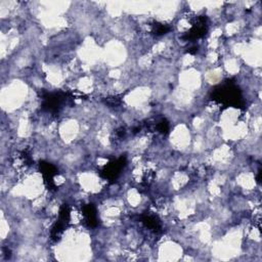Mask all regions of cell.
Here are the masks:
<instances>
[{"mask_svg": "<svg viewBox=\"0 0 262 262\" xmlns=\"http://www.w3.org/2000/svg\"><path fill=\"white\" fill-rule=\"evenodd\" d=\"M211 98L216 102L223 104L224 107L242 108L244 106L242 92L232 80H227L223 84L212 89Z\"/></svg>", "mask_w": 262, "mask_h": 262, "instance_id": "1", "label": "cell"}, {"mask_svg": "<svg viewBox=\"0 0 262 262\" xmlns=\"http://www.w3.org/2000/svg\"><path fill=\"white\" fill-rule=\"evenodd\" d=\"M42 102V108L49 113H59L62 103L66 101V94L62 92L45 93Z\"/></svg>", "mask_w": 262, "mask_h": 262, "instance_id": "2", "label": "cell"}, {"mask_svg": "<svg viewBox=\"0 0 262 262\" xmlns=\"http://www.w3.org/2000/svg\"><path fill=\"white\" fill-rule=\"evenodd\" d=\"M207 30V18L206 16H200L196 19L192 28L182 36V39L186 41H193L199 38H202L206 35Z\"/></svg>", "mask_w": 262, "mask_h": 262, "instance_id": "3", "label": "cell"}, {"mask_svg": "<svg viewBox=\"0 0 262 262\" xmlns=\"http://www.w3.org/2000/svg\"><path fill=\"white\" fill-rule=\"evenodd\" d=\"M125 166H126V157L122 156L119 159L114 160L110 162L107 166H104L101 174L103 178L113 181L115 180H117V177L120 175Z\"/></svg>", "mask_w": 262, "mask_h": 262, "instance_id": "4", "label": "cell"}, {"mask_svg": "<svg viewBox=\"0 0 262 262\" xmlns=\"http://www.w3.org/2000/svg\"><path fill=\"white\" fill-rule=\"evenodd\" d=\"M40 168V172L43 176L44 180V183L46 185V187L48 188L49 191H55L56 190V184H55V176L58 174V169L56 167L47 162H40L39 165Z\"/></svg>", "mask_w": 262, "mask_h": 262, "instance_id": "5", "label": "cell"}, {"mask_svg": "<svg viewBox=\"0 0 262 262\" xmlns=\"http://www.w3.org/2000/svg\"><path fill=\"white\" fill-rule=\"evenodd\" d=\"M82 215L84 216V222L88 227H97L99 218L97 209L92 204H87L82 207Z\"/></svg>", "mask_w": 262, "mask_h": 262, "instance_id": "6", "label": "cell"}, {"mask_svg": "<svg viewBox=\"0 0 262 262\" xmlns=\"http://www.w3.org/2000/svg\"><path fill=\"white\" fill-rule=\"evenodd\" d=\"M141 222L145 225V227H148L155 232H158L161 229V222L158 218V216H156L151 213H145L141 215Z\"/></svg>", "mask_w": 262, "mask_h": 262, "instance_id": "7", "label": "cell"}, {"mask_svg": "<svg viewBox=\"0 0 262 262\" xmlns=\"http://www.w3.org/2000/svg\"><path fill=\"white\" fill-rule=\"evenodd\" d=\"M68 222H66V220H62L60 218H59V220L57 222V223L54 225V227H52L51 229V239L55 240V241H58L60 240L61 234L64 233L65 230V227L68 225Z\"/></svg>", "mask_w": 262, "mask_h": 262, "instance_id": "8", "label": "cell"}, {"mask_svg": "<svg viewBox=\"0 0 262 262\" xmlns=\"http://www.w3.org/2000/svg\"><path fill=\"white\" fill-rule=\"evenodd\" d=\"M170 29L171 28L167 25H164L161 23H155L153 25V28H152V32L156 36H161V35H165V34L168 33Z\"/></svg>", "mask_w": 262, "mask_h": 262, "instance_id": "9", "label": "cell"}, {"mask_svg": "<svg viewBox=\"0 0 262 262\" xmlns=\"http://www.w3.org/2000/svg\"><path fill=\"white\" fill-rule=\"evenodd\" d=\"M157 130H158L161 133H163V134L168 133V131H169V123H168V121H167L166 119H162L161 121H159L158 123H157Z\"/></svg>", "mask_w": 262, "mask_h": 262, "instance_id": "10", "label": "cell"}, {"mask_svg": "<svg viewBox=\"0 0 262 262\" xmlns=\"http://www.w3.org/2000/svg\"><path fill=\"white\" fill-rule=\"evenodd\" d=\"M197 51H198V47H192V48H190V50H187L188 54H192V55L196 54Z\"/></svg>", "mask_w": 262, "mask_h": 262, "instance_id": "11", "label": "cell"}]
</instances>
